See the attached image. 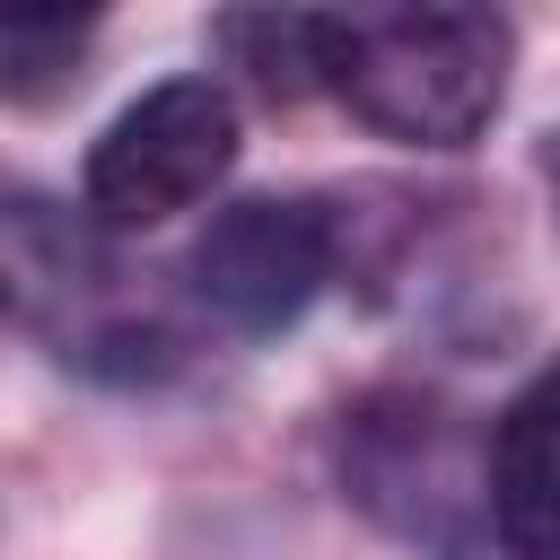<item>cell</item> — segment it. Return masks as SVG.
<instances>
[{"label":"cell","instance_id":"3957f363","mask_svg":"<svg viewBox=\"0 0 560 560\" xmlns=\"http://www.w3.org/2000/svg\"><path fill=\"white\" fill-rule=\"evenodd\" d=\"M184 271H192V298L228 332L271 341V332H289L324 298V280H332V219L315 201H298V192H245V201L210 210V228L192 236Z\"/></svg>","mask_w":560,"mask_h":560},{"label":"cell","instance_id":"7a4b0ae2","mask_svg":"<svg viewBox=\"0 0 560 560\" xmlns=\"http://www.w3.org/2000/svg\"><path fill=\"white\" fill-rule=\"evenodd\" d=\"M236 166V105L219 79H158L149 96H131L96 149H88V210L105 228H158L192 201L219 192V175Z\"/></svg>","mask_w":560,"mask_h":560},{"label":"cell","instance_id":"8992f818","mask_svg":"<svg viewBox=\"0 0 560 560\" xmlns=\"http://www.w3.org/2000/svg\"><path fill=\"white\" fill-rule=\"evenodd\" d=\"M88 44H96V9H0V96L9 105L70 96Z\"/></svg>","mask_w":560,"mask_h":560},{"label":"cell","instance_id":"52a82bcc","mask_svg":"<svg viewBox=\"0 0 560 560\" xmlns=\"http://www.w3.org/2000/svg\"><path fill=\"white\" fill-rule=\"evenodd\" d=\"M542 175H551V210H560V131L542 140Z\"/></svg>","mask_w":560,"mask_h":560},{"label":"cell","instance_id":"5b68a950","mask_svg":"<svg viewBox=\"0 0 560 560\" xmlns=\"http://www.w3.org/2000/svg\"><path fill=\"white\" fill-rule=\"evenodd\" d=\"M228 61L271 96L298 105L315 88H332V52H341V18H306V9H228L219 18Z\"/></svg>","mask_w":560,"mask_h":560},{"label":"cell","instance_id":"277c9868","mask_svg":"<svg viewBox=\"0 0 560 560\" xmlns=\"http://www.w3.org/2000/svg\"><path fill=\"white\" fill-rule=\"evenodd\" d=\"M481 490H490V534L508 560H560V350L490 420Z\"/></svg>","mask_w":560,"mask_h":560},{"label":"cell","instance_id":"6da1fadb","mask_svg":"<svg viewBox=\"0 0 560 560\" xmlns=\"http://www.w3.org/2000/svg\"><path fill=\"white\" fill-rule=\"evenodd\" d=\"M516 35L499 9H376L341 18L332 96L402 149H464L508 96Z\"/></svg>","mask_w":560,"mask_h":560}]
</instances>
